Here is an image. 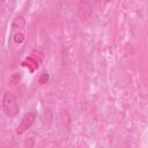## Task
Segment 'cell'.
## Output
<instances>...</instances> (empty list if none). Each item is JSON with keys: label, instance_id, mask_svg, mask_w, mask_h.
<instances>
[{"label": "cell", "instance_id": "obj_3", "mask_svg": "<svg viewBox=\"0 0 148 148\" xmlns=\"http://www.w3.org/2000/svg\"><path fill=\"white\" fill-rule=\"evenodd\" d=\"M92 10H94V5H92V0H80L79 5H77V16L80 18V21L86 22L90 18V16L92 15Z\"/></svg>", "mask_w": 148, "mask_h": 148}, {"label": "cell", "instance_id": "obj_2", "mask_svg": "<svg viewBox=\"0 0 148 148\" xmlns=\"http://www.w3.org/2000/svg\"><path fill=\"white\" fill-rule=\"evenodd\" d=\"M25 27V20L22 15H17L13 23H12V35H13V39L15 43L21 44L24 39V35H23V29Z\"/></svg>", "mask_w": 148, "mask_h": 148}, {"label": "cell", "instance_id": "obj_5", "mask_svg": "<svg viewBox=\"0 0 148 148\" xmlns=\"http://www.w3.org/2000/svg\"><path fill=\"white\" fill-rule=\"evenodd\" d=\"M110 1H112V0H104V2H110Z\"/></svg>", "mask_w": 148, "mask_h": 148}, {"label": "cell", "instance_id": "obj_6", "mask_svg": "<svg viewBox=\"0 0 148 148\" xmlns=\"http://www.w3.org/2000/svg\"><path fill=\"white\" fill-rule=\"evenodd\" d=\"M96 1H99V0H96Z\"/></svg>", "mask_w": 148, "mask_h": 148}, {"label": "cell", "instance_id": "obj_1", "mask_svg": "<svg viewBox=\"0 0 148 148\" xmlns=\"http://www.w3.org/2000/svg\"><path fill=\"white\" fill-rule=\"evenodd\" d=\"M1 106H2L3 113L9 118L15 117L20 111V105L17 103V99L15 95L10 91L3 92L2 98H1Z\"/></svg>", "mask_w": 148, "mask_h": 148}, {"label": "cell", "instance_id": "obj_4", "mask_svg": "<svg viewBox=\"0 0 148 148\" xmlns=\"http://www.w3.org/2000/svg\"><path fill=\"white\" fill-rule=\"evenodd\" d=\"M36 117H37V114H36L35 111L27 112V113L22 117L20 124L17 125V127H16V133H17V134H23L24 132H27V131L34 125V123H35V120H36Z\"/></svg>", "mask_w": 148, "mask_h": 148}]
</instances>
